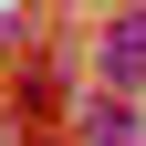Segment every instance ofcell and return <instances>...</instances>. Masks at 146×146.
<instances>
[{
    "mask_svg": "<svg viewBox=\"0 0 146 146\" xmlns=\"http://www.w3.org/2000/svg\"><path fill=\"white\" fill-rule=\"evenodd\" d=\"M104 73H115V84L146 73V21H115V31H104Z\"/></svg>",
    "mask_w": 146,
    "mask_h": 146,
    "instance_id": "6da1fadb",
    "label": "cell"
},
{
    "mask_svg": "<svg viewBox=\"0 0 146 146\" xmlns=\"http://www.w3.org/2000/svg\"><path fill=\"white\" fill-rule=\"evenodd\" d=\"M84 136H94V146H136V115H125V104H94V125H84Z\"/></svg>",
    "mask_w": 146,
    "mask_h": 146,
    "instance_id": "7a4b0ae2",
    "label": "cell"
}]
</instances>
